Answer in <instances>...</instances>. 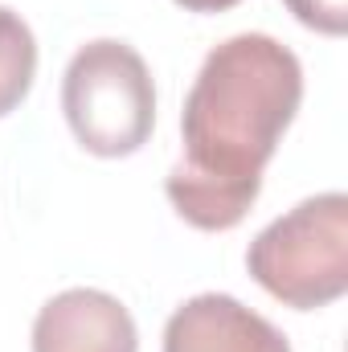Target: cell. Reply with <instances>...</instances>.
Returning <instances> with one entry per match:
<instances>
[{
  "instance_id": "1",
  "label": "cell",
  "mask_w": 348,
  "mask_h": 352,
  "mask_svg": "<svg viewBox=\"0 0 348 352\" xmlns=\"http://www.w3.org/2000/svg\"><path fill=\"white\" fill-rule=\"evenodd\" d=\"M303 102L299 58L266 37L238 33L209 50L180 111L184 156L164 192L205 234L234 230L262 192V173Z\"/></svg>"
},
{
  "instance_id": "2",
  "label": "cell",
  "mask_w": 348,
  "mask_h": 352,
  "mask_svg": "<svg viewBox=\"0 0 348 352\" xmlns=\"http://www.w3.org/2000/svg\"><path fill=\"white\" fill-rule=\"evenodd\" d=\"M246 270L295 311L336 303L348 291V197L320 192L274 217L250 242Z\"/></svg>"
},
{
  "instance_id": "3",
  "label": "cell",
  "mask_w": 348,
  "mask_h": 352,
  "mask_svg": "<svg viewBox=\"0 0 348 352\" xmlns=\"http://www.w3.org/2000/svg\"><path fill=\"white\" fill-rule=\"evenodd\" d=\"M62 111L90 156L119 160L140 152L156 127V87L148 62L127 41H87L66 66Z\"/></svg>"
},
{
  "instance_id": "4",
  "label": "cell",
  "mask_w": 348,
  "mask_h": 352,
  "mask_svg": "<svg viewBox=\"0 0 348 352\" xmlns=\"http://www.w3.org/2000/svg\"><path fill=\"white\" fill-rule=\"evenodd\" d=\"M33 352H140V332L115 295L70 287L37 311Z\"/></svg>"
},
{
  "instance_id": "5",
  "label": "cell",
  "mask_w": 348,
  "mask_h": 352,
  "mask_svg": "<svg viewBox=\"0 0 348 352\" xmlns=\"http://www.w3.org/2000/svg\"><path fill=\"white\" fill-rule=\"evenodd\" d=\"M164 352H291V344L242 299L205 291L168 316Z\"/></svg>"
},
{
  "instance_id": "6",
  "label": "cell",
  "mask_w": 348,
  "mask_h": 352,
  "mask_svg": "<svg viewBox=\"0 0 348 352\" xmlns=\"http://www.w3.org/2000/svg\"><path fill=\"white\" fill-rule=\"evenodd\" d=\"M33 78H37V37L21 21V12L0 4V119L25 102Z\"/></svg>"
},
{
  "instance_id": "7",
  "label": "cell",
  "mask_w": 348,
  "mask_h": 352,
  "mask_svg": "<svg viewBox=\"0 0 348 352\" xmlns=\"http://www.w3.org/2000/svg\"><path fill=\"white\" fill-rule=\"evenodd\" d=\"M291 16L324 37H345L348 29V0H283Z\"/></svg>"
},
{
  "instance_id": "8",
  "label": "cell",
  "mask_w": 348,
  "mask_h": 352,
  "mask_svg": "<svg viewBox=\"0 0 348 352\" xmlns=\"http://www.w3.org/2000/svg\"><path fill=\"white\" fill-rule=\"evenodd\" d=\"M176 4L188 8V12H226V8H234L242 0H176Z\"/></svg>"
}]
</instances>
